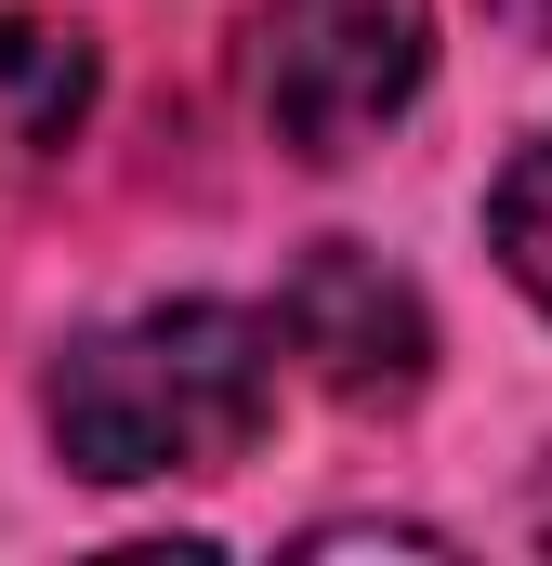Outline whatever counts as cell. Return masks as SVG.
Here are the masks:
<instances>
[{"mask_svg": "<svg viewBox=\"0 0 552 566\" xmlns=\"http://www.w3.org/2000/svg\"><path fill=\"white\" fill-rule=\"evenodd\" d=\"M40 422L66 448V474H93V488L224 474L276 422V329L237 303H145V316L53 356Z\"/></svg>", "mask_w": 552, "mask_h": 566, "instance_id": "1", "label": "cell"}, {"mask_svg": "<svg viewBox=\"0 0 552 566\" xmlns=\"http://www.w3.org/2000/svg\"><path fill=\"white\" fill-rule=\"evenodd\" d=\"M264 133L289 158H355L434 80V0H264Z\"/></svg>", "mask_w": 552, "mask_h": 566, "instance_id": "2", "label": "cell"}, {"mask_svg": "<svg viewBox=\"0 0 552 566\" xmlns=\"http://www.w3.org/2000/svg\"><path fill=\"white\" fill-rule=\"evenodd\" d=\"M264 329L329 382V396H355V409H395V396H421V369H434V316H421V290L395 277L382 251H355V238L302 251Z\"/></svg>", "mask_w": 552, "mask_h": 566, "instance_id": "3", "label": "cell"}, {"mask_svg": "<svg viewBox=\"0 0 552 566\" xmlns=\"http://www.w3.org/2000/svg\"><path fill=\"white\" fill-rule=\"evenodd\" d=\"M93 119V40L53 13H0V158H66Z\"/></svg>", "mask_w": 552, "mask_h": 566, "instance_id": "4", "label": "cell"}, {"mask_svg": "<svg viewBox=\"0 0 552 566\" xmlns=\"http://www.w3.org/2000/svg\"><path fill=\"white\" fill-rule=\"evenodd\" d=\"M487 238H500V264H513V290L552 316V133L500 171V198H487Z\"/></svg>", "mask_w": 552, "mask_h": 566, "instance_id": "5", "label": "cell"}]
</instances>
